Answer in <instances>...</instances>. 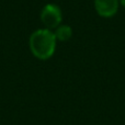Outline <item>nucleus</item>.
Instances as JSON below:
<instances>
[{"instance_id":"nucleus-1","label":"nucleus","mask_w":125,"mask_h":125,"mask_svg":"<svg viewBox=\"0 0 125 125\" xmlns=\"http://www.w3.org/2000/svg\"><path fill=\"white\" fill-rule=\"evenodd\" d=\"M57 40L54 31L46 28L37 29L29 39V47L33 56L40 61H47L55 54Z\"/></svg>"},{"instance_id":"nucleus-5","label":"nucleus","mask_w":125,"mask_h":125,"mask_svg":"<svg viewBox=\"0 0 125 125\" xmlns=\"http://www.w3.org/2000/svg\"><path fill=\"white\" fill-rule=\"evenodd\" d=\"M120 1V4H121L123 8H125V0H119Z\"/></svg>"},{"instance_id":"nucleus-3","label":"nucleus","mask_w":125,"mask_h":125,"mask_svg":"<svg viewBox=\"0 0 125 125\" xmlns=\"http://www.w3.org/2000/svg\"><path fill=\"white\" fill-rule=\"evenodd\" d=\"M119 0H94V9L101 18L110 19L119 11Z\"/></svg>"},{"instance_id":"nucleus-2","label":"nucleus","mask_w":125,"mask_h":125,"mask_svg":"<svg viewBox=\"0 0 125 125\" xmlns=\"http://www.w3.org/2000/svg\"><path fill=\"white\" fill-rule=\"evenodd\" d=\"M41 22L46 29L55 30L62 22V11L61 7L56 3H47L41 11Z\"/></svg>"},{"instance_id":"nucleus-4","label":"nucleus","mask_w":125,"mask_h":125,"mask_svg":"<svg viewBox=\"0 0 125 125\" xmlns=\"http://www.w3.org/2000/svg\"><path fill=\"white\" fill-rule=\"evenodd\" d=\"M54 34L57 41L59 42H67L73 36V29L68 24H61L54 30Z\"/></svg>"}]
</instances>
